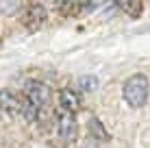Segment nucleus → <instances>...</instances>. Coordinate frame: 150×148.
I'll return each instance as SVG.
<instances>
[{
    "label": "nucleus",
    "mask_w": 150,
    "mask_h": 148,
    "mask_svg": "<svg viewBox=\"0 0 150 148\" xmlns=\"http://www.w3.org/2000/svg\"><path fill=\"white\" fill-rule=\"evenodd\" d=\"M0 115H2V111H0Z\"/></svg>",
    "instance_id": "9b49d317"
},
{
    "label": "nucleus",
    "mask_w": 150,
    "mask_h": 148,
    "mask_svg": "<svg viewBox=\"0 0 150 148\" xmlns=\"http://www.w3.org/2000/svg\"><path fill=\"white\" fill-rule=\"evenodd\" d=\"M24 98L11 89H0V111L7 115H20L22 113Z\"/></svg>",
    "instance_id": "7ed1b4c3"
},
{
    "label": "nucleus",
    "mask_w": 150,
    "mask_h": 148,
    "mask_svg": "<svg viewBox=\"0 0 150 148\" xmlns=\"http://www.w3.org/2000/svg\"><path fill=\"white\" fill-rule=\"evenodd\" d=\"M24 98L41 113V111H46V107L50 103V87L41 81H28L24 85Z\"/></svg>",
    "instance_id": "f03ea898"
},
{
    "label": "nucleus",
    "mask_w": 150,
    "mask_h": 148,
    "mask_svg": "<svg viewBox=\"0 0 150 148\" xmlns=\"http://www.w3.org/2000/svg\"><path fill=\"white\" fill-rule=\"evenodd\" d=\"M59 135L63 142H74L76 137V120L70 113H61L59 118Z\"/></svg>",
    "instance_id": "423d86ee"
},
{
    "label": "nucleus",
    "mask_w": 150,
    "mask_h": 148,
    "mask_svg": "<svg viewBox=\"0 0 150 148\" xmlns=\"http://www.w3.org/2000/svg\"><path fill=\"white\" fill-rule=\"evenodd\" d=\"M20 7H22L20 2H0V9H2V11H7V13H15Z\"/></svg>",
    "instance_id": "9d476101"
},
{
    "label": "nucleus",
    "mask_w": 150,
    "mask_h": 148,
    "mask_svg": "<svg viewBox=\"0 0 150 148\" xmlns=\"http://www.w3.org/2000/svg\"><path fill=\"white\" fill-rule=\"evenodd\" d=\"M46 22V9L44 4H28L26 13H24V26H26L30 33H35V30L41 28V24Z\"/></svg>",
    "instance_id": "20e7f679"
},
{
    "label": "nucleus",
    "mask_w": 150,
    "mask_h": 148,
    "mask_svg": "<svg viewBox=\"0 0 150 148\" xmlns=\"http://www.w3.org/2000/svg\"><path fill=\"white\" fill-rule=\"evenodd\" d=\"M117 9H122L128 18H139L142 11H144V2H120Z\"/></svg>",
    "instance_id": "6e6552de"
},
{
    "label": "nucleus",
    "mask_w": 150,
    "mask_h": 148,
    "mask_svg": "<svg viewBox=\"0 0 150 148\" xmlns=\"http://www.w3.org/2000/svg\"><path fill=\"white\" fill-rule=\"evenodd\" d=\"M87 131H89V135L94 137V140H98V142H107V140H109V133H107V129L100 124L98 118H89V122H87Z\"/></svg>",
    "instance_id": "0eeeda50"
},
{
    "label": "nucleus",
    "mask_w": 150,
    "mask_h": 148,
    "mask_svg": "<svg viewBox=\"0 0 150 148\" xmlns=\"http://www.w3.org/2000/svg\"><path fill=\"white\" fill-rule=\"evenodd\" d=\"M148 91H150V83L148 79L144 74H133L131 79L124 83V100H126L131 107H135V109H139V107L146 105L148 100Z\"/></svg>",
    "instance_id": "f257e3e1"
},
{
    "label": "nucleus",
    "mask_w": 150,
    "mask_h": 148,
    "mask_svg": "<svg viewBox=\"0 0 150 148\" xmlns=\"http://www.w3.org/2000/svg\"><path fill=\"white\" fill-rule=\"evenodd\" d=\"M98 85V79L96 76H83V79H79V87L83 91H94Z\"/></svg>",
    "instance_id": "1a4fd4ad"
},
{
    "label": "nucleus",
    "mask_w": 150,
    "mask_h": 148,
    "mask_svg": "<svg viewBox=\"0 0 150 148\" xmlns=\"http://www.w3.org/2000/svg\"><path fill=\"white\" fill-rule=\"evenodd\" d=\"M59 107L63 109V113L74 115L76 111L81 109V98H79V94H76V91H72V89H61V91H59Z\"/></svg>",
    "instance_id": "39448f33"
}]
</instances>
